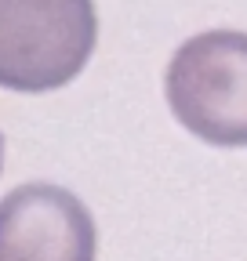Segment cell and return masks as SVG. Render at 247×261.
<instances>
[{
  "instance_id": "obj_1",
  "label": "cell",
  "mask_w": 247,
  "mask_h": 261,
  "mask_svg": "<svg viewBox=\"0 0 247 261\" xmlns=\"http://www.w3.org/2000/svg\"><path fill=\"white\" fill-rule=\"evenodd\" d=\"M171 116L193 138L243 149L247 145V33L207 29L189 37L164 73Z\"/></svg>"
},
{
  "instance_id": "obj_2",
  "label": "cell",
  "mask_w": 247,
  "mask_h": 261,
  "mask_svg": "<svg viewBox=\"0 0 247 261\" xmlns=\"http://www.w3.org/2000/svg\"><path fill=\"white\" fill-rule=\"evenodd\" d=\"M95 0H0V87L58 91L95 55Z\"/></svg>"
},
{
  "instance_id": "obj_3",
  "label": "cell",
  "mask_w": 247,
  "mask_h": 261,
  "mask_svg": "<svg viewBox=\"0 0 247 261\" xmlns=\"http://www.w3.org/2000/svg\"><path fill=\"white\" fill-rule=\"evenodd\" d=\"M91 211L69 189L29 181L0 200V261H95Z\"/></svg>"
},
{
  "instance_id": "obj_4",
  "label": "cell",
  "mask_w": 247,
  "mask_h": 261,
  "mask_svg": "<svg viewBox=\"0 0 247 261\" xmlns=\"http://www.w3.org/2000/svg\"><path fill=\"white\" fill-rule=\"evenodd\" d=\"M0 167H4V135H0Z\"/></svg>"
}]
</instances>
